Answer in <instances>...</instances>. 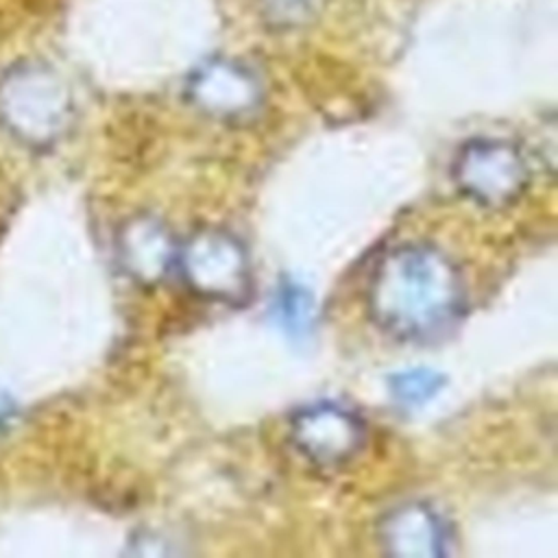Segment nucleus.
<instances>
[{
	"label": "nucleus",
	"mask_w": 558,
	"mask_h": 558,
	"mask_svg": "<svg viewBox=\"0 0 558 558\" xmlns=\"http://www.w3.org/2000/svg\"><path fill=\"white\" fill-rule=\"evenodd\" d=\"M187 98L207 116L235 120L259 107L262 85L242 63L211 59L192 72L187 81Z\"/></svg>",
	"instance_id": "nucleus-5"
},
{
	"label": "nucleus",
	"mask_w": 558,
	"mask_h": 558,
	"mask_svg": "<svg viewBox=\"0 0 558 558\" xmlns=\"http://www.w3.org/2000/svg\"><path fill=\"white\" fill-rule=\"evenodd\" d=\"M310 2H312V0H262L264 9H266L270 15H275V20H277L279 24L299 20V15L307 11Z\"/></svg>",
	"instance_id": "nucleus-10"
},
{
	"label": "nucleus",
	"mask_w": 558,
	"mask_h": 558,
	"mask_svg": "<svg viewBox=\"0 0 558 558\" xmlns=\"http://www.w3.org/2000/svg\"><path fill=\"white\" fill-rule=\"evenodd\" d=\"M464 305L453 262L429 244H403L381 255L368 281L373 320L403 340H429L447 331Z\"/></svg>",
	"instance_id": "nucleus-1"
},
{
	"label": "nucleus",
	"mask_w": 558,
	"mask_h": 558,
	"mask_svg": "<svg viewBox=\"0 0 558 558\" xmlns=\"http://www.w3.org/2000/svg\"><path fill=\"white\" fill-rule=\"evenodd\" d=\"M386 554L397 558H436L449 551L451 534L445 519L427 504L412 501L384 514L377 530Z\"/></svg>",
	"instance_id": "nucleus-6"
},
{
	"label": "nucleus",
	"mask_w": 558,
	"mask_h": 558,
	"mask_svg": "<svg viewBox=\"0 0 558 558\" xmlns=\"http://www.w3.org/2000/svg\"><path fill=\"white\" fill-rule=\"evenodd\" d=\"M272 314L286 333L292 338H303L314 325L316 303L301 283L281 281L272 301Z\"/></svg>",
	"instance_id": "nucleus-8"
},
{
	"label": "nucleus",
	"mask_w": 558,
	"mask_h": 558,
	"mask_svg": "<svg viewBox=\"0 0 558 558\" xmlns=\"http://www.w3.org/2000/svg\"><path fill=\"white\" fill-rule=\"evenodd\" d=\"M185 286L209 301L240 303L251 292V266L242 242L229 231L205 227L179 248L174 264Z\"/></svg>",
	"instance_id": "nucleus-2"
},
{
	"label": "nucleus",
	"mask_w": 558,
	"mask_h": 558,
	"mask_svg": "<svg viewBox=\"0 0 558 558\" xmlns=\"http://www.w3.org/2000/svg\"><path fill=\"white\" fill-rule=\"evenodd\" d=\"M177 242L153 216H137L120 233L122 266L142 283H159L177 264Z\"/></svg>",
	"instance_id": "nucleus-7"
},
{
	"label": "nucleus",
	"mask_w": 558,
	"mask_h": 558,
	"mask_svg": "<svg viewBox=\"0 0 558 558\" xmlns=\"http://www.w3.org/2000/svg\"><path fill=\"white\" fill-rule=\"evenodd\" d=\"M290 438L307 460L320 466H338L362 449L366 427L349 408L320 401L292 416Z\"/></svg>",
	"instance_id": "nucleus-4"
},
{
	"label": "nucleus",
	"mask_w": 558,
	"mask_h": 558,
	"mask_svg": "<svg viewBox=\"0 0 558 558\" xmlns=\"http://www.w3.org/2000/svg\"><path fill=\"white\" fill-rule=\"evenodd\" d=\"M458 190L486 209L512 205L527 187L530 170L521 148L506 140L464 144L451 168Z\"/></svg>",
	"instance_id": "nucleus-3"
},
{
	"label": "nucleus",
	"mask_w": 558,
	"mask_h": 558,
	"mask_svg": "<svg viewBox=\"0 0 558 558\" xmlns=\"http://www.w3.org/2000/svg\"><path fill=\"white\" fill-rule=\"evenodd\" d=\"M442 388V377L429 368H412L390 377V392L403 408L425 405Z\"/></svg>",
	"instance_id": "nucleus-9"
}]
</instances>
